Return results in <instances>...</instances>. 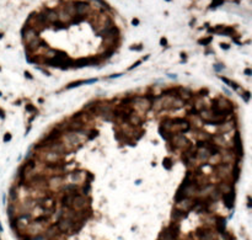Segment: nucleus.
<instances>
[{"mask_svg": "<svg viewBox=\"0 0 252 240\" xmlns=\"http://www.w3.org/2000/svg\"><path fill=\"white\" fill-rule=\"evenodd\" d=\"M181 94H182V96H183V99H186V97H191V91H188L187 89H182L181 90Z\"/></svg>", "mask_w": 252, "mask_h": 240, "instance_id": "13", "label": "nucleus"}, {"mask_svg": "<svg viewBox=\"0 0 252 240\" xmlns=\"http://www.w3.org/2000/svg\"><path fill=\"white\" fill-rule=\"evenodd\" d=\"M75 225H76V223L73 219L63 217L60 221L58 222L57 228L62 233H75V231H78V229L75 228Z\"/></svg>", "mask_w": 252, "mask_h": 240, "instance_id": "1", "label": "nucleus"}, {"mask_svg": "<svg viewBox=\"0 0 252 240\" xmlns=\"http://www.w3.org/2000/svg\"><path fill=\"white\" fill-rule=\"evenodd\" d=\"M86 206V201H85L84 196H80V195H75L73 196V200H71V206L74 209H83Z\"/></svg>", "mask_w": 252, "mask_h": 240, "instance_id": "2", "label": "nucleus"}, {"mask_svg": "<svg viewBox=\"0 0 252 240\" xmlns=\"http://www.w3.org/2000/svg\"><path fill=\"white\" fill-rule=\"evenodd\" d=\"M162 164L166 166V169H170V167H171V160H170V159H165V160L162 161Z\"/></svg>", "mask_w": 252, "mask_h": 240, "instance_id": "15", "label": "nucleus"}, {"mask_svg": "<svg viewBox=\"0 0 252 240\" xmlns=\"http://www.w3.org/2000/svg\"><path fill=\"white\" fill-rule=\"evenodd\" d=\"M132 23H133L134 26H138V25H139V20H138V19H134L133 21H132Z\"/></svg>", "mask_w": 252, "mask_h": 240, "instance_id": "18", "label": "nucleus"}, {"mask_svg": "<svg viewBox=\"0 0 252 240\" xmlns=\"http://www.w3.org/2000/svg\"><path fill=\"white\" fill-rule=\"evenodd\" d=\"M186 217H187V213H186V212L180 211V209H177V208L172 212V219H173V222H175V223H178L180 221L185 219Z\"/></svg>", "mask_w": 252, "mask_h": 240, "instance_id": "5", "label": "nucleus"}, {"mask_svg": "<svg viewBox=\"0 0 252 240\" xmlns=\"http://www.w3.org/2000/svg\"><path fill=\"white\" fill-rule=\"evenodd\" d=\"M31 240H49L47 239L44 235H42V234H38V235H33V236H31Z\"/></svg>", "mask_w": 252, "mask_h": 240, "instance_id": "12", "label": "nucleus"}, {"mask_svg": "<svg viewBox=\"0 0 252 240\" xmlns=\"http://www.w3.org/2000/svg\"><path fill=\"white\" fill-rule=\"evenodd\" d=\"M86 81L85 80H80V81H73V83H70L68 86H66V89H73V87H78V86H80V85H83V84H85Z\"/></svg>", "mask_w": 252, "mask_h": 240, "instance_id": "11", "label": "nucleus"}, {"mask_svg": "<svg viewBox=\"0 0 252 240\" xmlns=\"http://www.w3.org/2000/svg\"><path fill=\"white\" fill-rule=\"evenodd\" d=\"M10 139H11V134H10V133H6L5 137H4V142H9Z\"/></svg>", "mask_w": 252, "mask_h": 240, "instance_id": "17", "label": "nucleus"}, {"mask_svg": "<svg viewBox=\"0 0 252 240\" xmlns=\"http://www.w3.org/2000/svg\"><path fill=\"white\" fill-rule=\"evenodd\" d=\"M172 143L176 148H185L186 145H188V140L187 138H185L183 135H176L173 139H172Z\"/></svg>", "mask_w": 252, "mask_h": 240, "instance_id": "3", "label": "nucleus"}, {"mask_svg": "<svg viewBox=\"0 0 252 240\" xmlns=\"http://www.w3.org/2000/svg\"><path fill=\"white\" fill-rule=\"evenodd\" d=\"M161 108H164V107H162V100L159 99V100L154 101V104H153V110H155V111H160Z\"/></svg>", "mask_w": 252, "mask_h": 240, "instance_id": "9", "label": "nucleus"}, {"mask_svg": "<svg viewBox=\"0 0 252 240\" xmlns=\"http://www.w3.org/2000/svg\"><path fill=\"white\" fill-rule=\"evenodd\" d=\"M234 192L233 191H230L229 193H225V195H223L221 197H223V201H224L225 203V206L229 208V209H231L233 208V206H234Z\"/></svg>", "mask_w": 252, "mask_h": 240, "instance_id": "4", "label": "nucleus"}, {"mask_svg": "<svg viewBox=\"0 0 252 240\" xmlns=\"http://www.w3.org/2000/svg\"><path fill=\"white\" fill-rule=\"evenodd\" d=\"M166 42H167V41H166V38H162V39H161V44H162V46H164V44H166Z\"/></svg>", "mask_w": 252, "mask_h": 240, "instance_id": "21", "label": "nucleus"}, {"mask_svg": "<svg viewBox=\"0 0 252 240\" xmlns=\"http://www.w3.org/2000/svg\"><path fill=\"white\" fill-rule=\"evenodd\" d=\"M224 3V0H213V3H212V5H210V8H216V6H219V5H221Z\"/></svg>", "mask_w": 252, "mask_h": 240, "instance_id": "14", "label": "nucleus"}, {"mask_svg": "<svg viewBox=\"0 0 252 240\" xmlns=\"http://www.w3.org/2000/svg\"><path fill=\"white\" fill-rule=\"evenodd\" d=\"M0 117H1V118H4V117H5V113H4L1 110H0Z\"/></svg>", "mask_w": 252, "mask_h": 240, "instance_id": "22", "label": "nucleus"}, {"mask_svg": "<svg viewBox=\"0 0 252 240\" xmlns=\"http://www.w3.org/2000/svg\"><path fill=\"white\" fill-rule=\"evenodd\" d=\"M215 227L218 231L221 234L225 231V219H223L221 217H216V221H215Z\"/></svg>", "mask_w": 252, "mask_h": 240, "instance_id": "6", "label": "nucleus"}, {"mask_svg": "<svg viewBox=\"0 0 252 240\" xmlns=\"http://www.w3.org/2000/svg\"><path fill=\"white\" fill-rule=\"evenodd\" d=\"M166 1H171V0H166Z\"/></svg>", "mask_w": 252, "mask_h": 240, "instance_id": "23", "label": "nucleus"}, {"mask_svg": "<svg viewBox=\"0 0 252 240\" xmlns=\"http://www.w3.org/2000/svg\"><path fill=\"white\" fill-rule=\"evenodd\" d=\"M62 177H59V176H54V177H51V180H49V186L51 187H60V185H62Z\"/></svg>", "mask_w": 252, "mask_h": 240, "instance_id": "8", "label": "nucleus"}, {"mask_svg": "<svg viewBox=\"0 0 252 240\" xmlns=\"http://www.w3.org/2000/svg\"><path fill=\"white\" fill-rule=\"evenodd\" d=\"M210 41H212V38H204L202 41H199V43L200 44H208V43H210Z\"/></svg>", "mask_w": 252, "mask_h": 240, "instance_id": "16", "label": "nucleus"}, {"mask_svg": "<svg viewBox=\"0 0 252 240\" xmlns=\"http://www.w3.org/2000/svg\"><path fill=\"white\" fill-rule=\"evenodd\" d=\"M235 145H236V149H237L239 154L241 155L242 150H241V140H240V135L239 134H236V137H235Z\"/></svg>", "mask_w": 252, "mask_h": 240, "instance_id": "10", "label": "nucleus"}, {"mask_svg": "<svg viewBox=\"0 0 252 240\" xmlns=\"http://www.w3.org/2000/svg\"><path fill=\"white\" fill-rule=\"evenodd\" d=\"M135 105L138 106L139 108H141V110H146L148 107H150V102L148 99H138L135 101Z\"/></svg>", "mask_w": 252, "mask_h": 240, "instance_id": "7", "label": "nucleus"}, {"mask_svg": "<svg viewBox=\"0 0 252 240\" xmlns=\"http://www.w3.org/2000/svg\"><path fill=\"white\" fill-rule=\"evenodd\" d=\"M220 47L225 48V49H229V48H230V46H229V44H225V43H221V44H220Z\"/></svg>", "mask_w": 252, "mask_h": 240, "instance_id": "19", "label": "nucleus"}, {"mask_svg": "<svg viewBox=\"0 0 252 240\" xmlns=\"http://www.w3.org/2000/svg\"><path fill=\"white\" fill-rule=\"evenodd\" d=\"M25 75H26L27 78H30V79H32V75H31V74H30L28 71H25Z\"/></svg>", "mask_w": 252, "mask_h": 240, "instance_id": "20", "label": "nucleus"}]
</instances>
